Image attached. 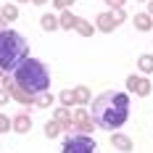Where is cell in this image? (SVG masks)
I'll return each mask as SVG.
<instances>
[{
  "label": "cell",
  "instance_id": "6da1fadb",
  "mask_svg": "<svg viewBox=\"0 0 153 153\" xmlns=\"http://www.w3.org/2000/svg\"><path fill=\"white\" fill-rule=\"evenodd\" d=\"M90 119L98 129L106 132H116L119 127H124V122L129 119V95L119 90H106L100 92L90 108Z\"/></svg>",
  "mask_w": 153,
  "mask_h": 153
},
{
  "label": "cell",
  "instance_id": "7a4b0ae2",
  "mask_svg": "<svg viewBox=\"0 0 153 153\" xmlns=\"http://www.w3.org/2000/svg\"><path fill=\"white\" fill-rule=\"evenodd\" d=\"M11 79H13V85H19V87L27 92V95H32V98L50 90V71H48V66L40 61V58H32V56H27V58L13 69Z\"/></svg>",
  "mask_w": 153,
  "mask_h": 153
},
{
  "label": "cell",
  "instance_id": "3957f363",
  "mask_svg": "<svg viewBox=\"0 0 153 153\" xmlns=\"http://www.w3.org/2000/svg\"><path fill=\"white\" fill-rule=\"evenodd\" d=\"M29 56V42L16 29H0V71L13 74V69Z\"/></svg>",
  "mask_w": 153,
  "mask_h": 153
},
{
  "label": "cell",
  "instance_id": "277c9868",
  "mask_svg": "<svg viewBox=\"0 0 153 153\" xmlns=\"http://www.w3.org/2000/svg\"><path fill=\"white\" fill-rule=\"evenodd\" d=\"M61 153H98V143L90 135H79V132H66L61 145Z\"/></svg>",
  "mask_w": 153,
  "mask_h": 153
},
{
  "label": "cell",
  "instance_id": "5b68a950",
  "mask_svg": "<svg viewBox=\"0 0 153 153\" xmlns=\"http://www.w3.org/2000/svg\"><path fill=\"white\" fill-rule=\"evenodd\" d=\"M92 129H95V124H92L90 114H87L85 108H76V111H71V124H69V129H66V132H79V135H90Z\"/></svg>",
  "mask_w": 153,
  "mask_h": 153
},
{
  "label": "cell",
  "instance_id": "8992f818",
  "mask_svg": "<svg viewBox=\"0 0 153 153\" xmlns=\"http://www.w3.org/2000/svg\"><path fill=\"white\" fill-rule=\"evenodd\" d=\"M98 24H95V29L100 32H114L119 24L124 21V8H116V11H106V13H100L95 19Z\"/></svg>",
  "mask_w": 153,
  "mask_h": 153
},
{
  "label": "cell",
  "instance_id": "52a82bcc",
  "mask_svg": "<svg viewBox=\"0 0 153 153\" xmlns=\"http://www.w3.org/2000/svg\"><path fill=\"white\" fill-rule=\"evenodd\" d=\"M127 87H129V92H135V95H140V98L151 95V82H148V79H143V76L129 74V76H127Z\"/></svg>",
  "mask_w": 153,
  "mask_h": 153
},
{
  "label": "cell",
  "instance_id": "ba28073f",
  "mask_svg": "<svg viewBox=\"0 0 153 153\" xmlns=\"http://www.w3.org/2000/svg\"><path fill=\"white\" fill-rule=\"evenodd\" d=\"M11 129H13V132H19V135H27V132L32 129L29 114H16L13 119H11Z\"/></svg>",
  "mask_w": 153,
  "mask_h": 153
},
{
  "label": "cell",
  "instance_id": "9c48e42d",
  "mask_svg": "<svg viewBox=\"0 0 153 153\" xmlns=\"http://www.w3.org/2000/svg\"><path fill=\"white\" fill-rule=\"evenodd\" d=\"M111 145H114L116 151H122V153H129V151H135L132 140L127 137V135H122V132H111Z\"/></svg>",
  "mask_w": 153,
  "mask_h": 153
},
{
  "label": "cell",
  "instance_id": "30bf717a",
  "mask_svg": "<svg viewBox=\"0 0 153 153\" xmlns=\"http://www.w3.org/2000/svg\"><path fill=\"white\" fill-rule=\"evenodd\" d=\"M0 19L5 21V24H11L19 19V5L16 3H5V5H0Z\"/></svg>",
  "mask_w": 153,
  "mask_h": 153
},
{
  "label": "cell",
  "instance_id": "8fae6325",
  "mask_svg": "<svg viewBox=\"0 0 153 153\" xmlns=\"http://www.w3.org/2000/svg\"><path fill=\"white\" fill-rule=\"evenodd\" d=\"M53 119L61 124L63 129H69V124H71V108H63V106H58L56 108V114H53Z\"/></svg>",
  "mask_w": 153,
  "mask_h": 153
},
{
  "label": "cell",
  "instance_id": "7c38bea8",
  "mask_svg": "<svg viewBox=\"0 0 153 153\" xmlns=\"http://www.w3.org/2000/svg\"><path fill=\"white\" fill-rule=\"evenodd\" d=\"M76 21H79V16H74L71 11H61V16H58V27L61 29H74Z\"/></svg>",
  "mask_w": 153,
  "mask_h": 153
},
{
  "label": "cell",
  "instance_id": "4fadbf2b",
  "mask_svg": "<svg viewBox=\"0 0 153 153\" xmlns=\"http://www.w3.org/2000/svg\"><path fill=\"white\" fill-rule=\"evenodd\" d=\"M135 29L137 32H151L153 29V19L148 13H137L135 16Z\"/></svg>",
  "mask_w": 153,
  "mask_h": 153
},
{
  "label": "cell",
  "instance_id": "5bb4252c",
  "mask_svg": "<svg viewBox=\"0 0 153 153\" xmlns=\"http://www.w3.org/2000/svg\"><path fill=\"white\" fill-rule=\"evenodd\" d=\"M40 27H42L45 32H56V29H61V27H58V16L45 13L42 19H40Z\"/></svg>",
  "mask_w": 153,
  "mask_h": 153
},
{
  "label": "cell",
  "instance_id": "9a60e30c",
  "mask_svg": "<svg viewBox=\"0 0 153 153\" xmlns=\"http://www.w3.org/2000/svg\"><path fill=\"white\" fill-rule=\"evenodd\" d=\"M74 103L76 106H87V103H90V90H87L85 85H79L74 90Z\"/></svg>",
  "mask_w": 153,
  "mask_h": 153
},
{
  "label": "cell",
  "instance_id": "2e32d148",
  "mask_svg": "<svg viewBox=\"0 0 153 153\" xmlns=\"http://www.w3.org/2000/svg\"><path fill=\"white\" fill-rule=\"evenodd\" d=\"M137 66H140V71L151 74V71H153V56H151V53H143V56L137 58Z\"/></svg>",
  "mask_w": 153,
  "mask_h": 153
},
{
  "label": "cell",
  "instance_id": "e0dca14e",
  "mask_svg": "<svg viewBox=\"0 0 153 153\" xmlns=\"http://www.w3.org/2000/svg\"><path fill=\"white\" fill-rule=\"evenodd\" d=\"M53 106V95H50V90L42 92V95H34V108H48Z\"/></svg>",
  "mask_w": 153,
  "mask_h": 153
},
{
  "label": "cell",
  "instance_id": "ac0fdd59",
  "mask_svg": "<svg viewBox=\"0 0 153 153\" xmlns=\"http://www.w3.org/2000/svg\"><path fill=\"white\" fill-rule=\"evenodd\" d=\"M76 32H79V34H82V37H90L92 32H95V27H92L90 21H85V19H79V21H76V27H74Z\"/></svg>",
  "mask_w": 153,
  "mask_h": 153
},
{
  "label": "cell",
  "instance_id": "d6986e66",
  "mask_svg": "<svg viewBox=\"0 0 153 153\" xmlns=\"http://www.w3.org/2000/svg\"><path fill=\"white\" fill-rule=\"evenodd\" d=\"M61 132H63V127H61V124H58V122H56V119H53V122H48V124H45V135H48V137H58Z\"/></svg>",
  "mask_w": 153,
  "mask_h": 153
},
{
  "label": "cell",
  "instance_id": "ffe728a7",
  "mask_svg": "<svg viewBox=\"0 0 153 153\" xmlns=\"http://www.w3.org/2000/svg\"><path fill=\"white\" fill-rule=\"evenodd\" d=\"M58 100H61V106H63V108L76 106V103H74V90H63L61 95H58Z\"/></svg>",
  "mask_w": 153,
  "mask_h": 153
},
{
  "label": "cell",
  "instance_id": "44dd1931",
  "mask_svg": "<svg viewBox=\"0 0 153 153\" xmlns=\"http://www.w3.org/2000/svg\"><path fill=\"white\" fill-rule=\"evenodd\" d=\"M8 129H11V119H8L5 114H0V135H5Z\"/></svg>",
  "mask_w": 153,
  "mask_h": 153
},
{
  "label": "cell",
  "instance_id": "7402d4cb",
  "mask_svg": "<svg viewBox=\"0 0 153 153\" xmlns=\"http://www.w3.org/2000/svg\"><path fill=\"white\" fill-rule=\"evenodd\" d=\"M76 0H53V5L58 8V11H69V5H74Z\"/></svg>",
  "mask_w": 153,
  "mask_h": 153
},
{
  "label": "cell",
  "instance_id": "603a6c76",
  "mask_svg": "<svg viewBox=\"0 0 153 153\" xmlns=\"http://www.w3.org/2000/svg\"><path fill=\"white\" fill-rule=\"evenodd\" d=\"M124 3H127V0H106V5L111 8V11H116V8H124Z\"/></svg>",
  "mask_w": 153,
  "mask_h": 153
},
{
  "label": "cell",
  "instance_id": "cb8c5ba5",
  "mask_svg": "<svg viewBox=\"0 0 153 153\" xmlns=\"http://www.w3.org/2000/svg\"><path fill=\"white\" fill-rule=\"evenodd\" d=\"M8 98H11V95H8V90L0 85V106H5V103H8Z\"/></svg>",
  "mask_w": 153,
  "mask_h": 153
},
{
  "label": "cell",
  "instance_id": "d4e9b609",
  "mask_svg": "<svg viewBox=\"0 0 153 153\" xmlns=\"http://www.w3.org/2000/svg\"><path fill=\"white\" fill-rule=\"evenodd\" d=\"M148 16L153 19V0H148Z\"/></svg>",
  "mask_w": 153,
  "mask_h": 153
},
{
  "label": "cell",
  "instance_id": "484cf974",
  "mask_svg": "<svg viewBox=\"0 0 153 153\" xmlns=\"http://www.w3.org/2000/svg\"><path fill=\"white\" fill-rule=\"evenodd\" d=\"M32 3H34V5H45L48 0H32Z\"/></svg>",
  "mask_w": 153,
  "mask_h": 153
},
{
  "label": "cell",
  "instance_id": "4316f807",
  "mask_svg": "<svg viewBox=\"0 0 153 153\" xmlns=\"http://www.w3.org/2000/svg\"><path fill=\"white\" fill-rule=\"evenodd\" d=\"M5 76H8V74H5V71H0V85L5 82Z\"/></svg>",
  "mask_w": 153,
  "mask_h": 153
},
{
  "label": "cell",
  "instance_id": "83f0119b",
  "mask_svg": "<svg viewBox=\"0 0 153 153\" xmlns=\"http://www.w3.org/2000/svg\"><path fill=\"white\" fill-rule=\"evenodd\" d=\"M16 3H29V0H16Z\"/></svg>",
  "mask_w": 153,
  "mask_h": 153
},
{
  "label": "cell",
  "instance_id": "f1b7e54d",
  "mask_svg": "<svg viewBox=\"0 0 153 153\" xmlns=\"http://www.w3.org/2000/svg\"><path fill=\"white\" fill-rule=\"evenodd\" d=\"M145 3H148V0H145Z\"/></svg>",
  "mask_w": 153,
  "mask_h": 153
}]
</instances>
